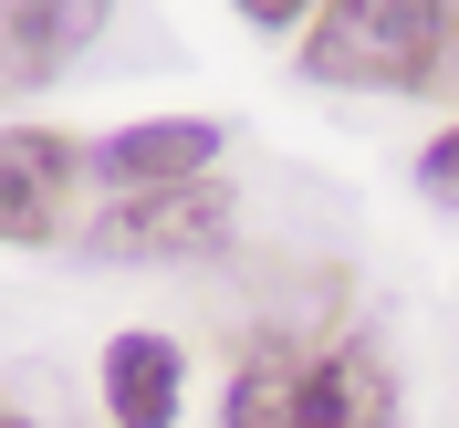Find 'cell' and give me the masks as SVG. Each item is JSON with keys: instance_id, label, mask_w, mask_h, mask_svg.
I'll list each match as a JSON object with an SVG mask.
<instances>
[{"instance_id": "8992f818", "label": "cell", "mask_w": 459, "mask_h": 428, "mask_svg": "<svg viewBox=\"0 0 459 428\" xmlns=\"http://www.w3.org/2000/svg\"><path fill=\"white\" fill-rule=\"evenodd\" d=\"M94 31H105V0H0V105L53 84Z\"/></svg>"}, {"instance_id": "ba28073f", "label": "cell", "mask_w": 459, "mask_h": 428, "mask_svg": "<svg viewBox=\"0 0 459 428\" xmlns=\"http://www.w3.org/2000/svg\"><path fill=\"white\" fill-rule=\"evenodd\" d=\"M418 188H429L438 209H459V126H449V136H429V157H418Z\"/></svg>"}, {"instance_id": "3957f363", "label": "cell", "mask_w": 459, "mask_h": 428, "mask_svg": "<svg viewBox=\"0 0 459 428\" xmlns=\"http://www.w3.org/2000/svg\"><path fill=\"white\" fill-rule=\"evenodd\" d=\"M230 240V188L188 178V188H146V199H105L84 230L94 261H199Z\"/></svg>"}, {"instance_id": "7a4b0ae2", "label": "cell", "mask_w": 459, "mask_h": 428, "mask_svg": "<svg viewBox=\"0 0 459 428\" xmlns=\"http://www.w3.org/2000/svg\"><path fill=\"white\" fill-rule=\"evenodd\" d=\"M459 53L449 0H324L303 22V74L334 94H438Z\"/></svg>"}, {"instance_id": "277c9868", "label": "cell", "mask_w": 459, "mask_h": 428, "mask_svg": "<svg viewBox=\"0 0 459 428\" xmlns=\"http://www.w3.org/2000/svg\"><path fill=\"white\" fill-rule=\"evenodd\" d=\"M84 188V146L53 126H0V251H42L74 220Z\"/></svg>"}, {"instance_id": "52a82bcc", "label": "cell", "mask_w": 459, "mask_h": 428, "mask_svg": "<svg viewBox=\"0 0 459 428\" xmlns=\"http://www.w3.org/2000/svg\"><path fill=\"white\" fill-rule=\"evenodd\" d=\"M94 387H105V418H115V428H178L188 366H178L168 335H115L105 366H94Z\"/></svg>"}, {"instance_id": "9c48e42d", "label": "cell", "mask_w": 459, "mask_h": 428, "mask_svg": "<svg viewBox=\"0 0 459 428\" xmlns=\"http://www.w3.org/2000/svg\"><path fill=\"white\" fill-rule=\"evenodd\" d=\"M0 428H31V418H22V407H11V397H0Z\"/></svg>"}, {"instance_id": "5b68a950", "label": "cell", "mask_w": 459, "mask_h": 428, "mask_svg": "<svg viewBox=\"0 0 459 428\" xmlns=\"http://www.w3.org/2000/svg\"><path fill=\"white\" fill-rule=\"evenodd\" d=\"M220 168V126L209 115H146V126H115L84 146V178H105L115 199H146V188H188V178Z\"/></svg>"}, {"instance_id": "6da1fadb", "label": "cell", "mask_w": 459, "mask_h": 428, "mask_svg": "<svg viewBox=\"0 0 459 428\" xmlns=\"http://www.w3.org/2000/svg\"><path fill=\"white\" fill-rule=\"evenodd\" d=\"M230 428H397V366L366 324L261 335L230 366Z\"/></svg>"}]
</instances>
